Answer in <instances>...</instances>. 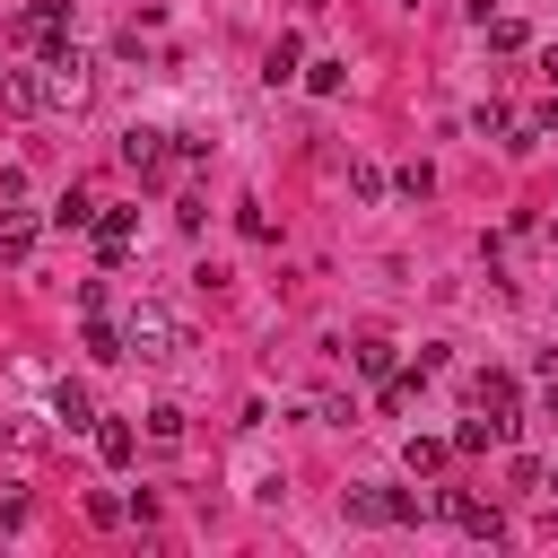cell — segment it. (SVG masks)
Listing matches in <instances>:
<instances>
[{
	"label": "cell",
	"instance_id": "obj_18",
	"mask_svg": "<svg viewBox=\"0 0 558 558\" xmlns=\"http://www.w3.org/2000/svg\"><path fill=\"white\" fill-rule=\"evenodd\" d=\"M349 357H357V375H392V340H375V331H366Z\"/></svg>",
	"mask_w": 558,
	"mask_h": 558
},
{
	"label": "cell",
	"instance_id": "obj_8",
	"mask_svg": "<svg viewBox=\"0 0 558 558\" xmlns=\"http://www.w3.org/2000/svg\"><path fill=\"white\" fill-rule=\"evenodd\" d=\"M52 418L78 436V427H96V401H87V384H52Z\"/></svg>",
	"mask_w": 558,
	"mask_h": 558
},
{
	"label": "cell",
	"instance_id": "obj_6",
	"mask_svg": "<svg viewBox=\"0 0 558 558\" xmlns=\"http://www.w3.org/2000/svg\"><path fill=\"white\" fill-rule=\"evenodd\" d=\"M471 392H480V410H488V418H497V427L514 436V375H506V366H488V375H480Z\"/></svg>",
	"mask_w": 558,
	"mask_h": 558
},
{
	"label": "cell",
	"instance_id": "obj_2",
	"mask_svg": "<svg viewBox=\"0 0 558 558\" xmlns=\"http://www.w3.org/2000/svg\"><path fill=\"white\" fill-rule=\"evenodd\" d=\"M340 506H349V523L392 532V523H418V506H427V497H418V488H384V480H366V488H349Z\"/></svg>",
	"mask_w": 558,
	"mask_h": 558
},
{
	"label": "cell",
	"instance_id": "obj_25",
	"mask_svg": "<svg viewBox=\"0 0 558 558\" xmlns=\"http://www.w3.org/2000/svg\"><path fill=\"white\" fill-rule=\"evenodd\" d=\"M201 218H209V201H201V192H183V201H174V227H183V235H201Z\"/></svg>",
	"mask_w": 558,
	"mask_h": 558
},
{
	"label": "cell",
	"instance_id": "obj_21",
	"mask_svg": "<svg viewBox=\"0 0 558 558\" xmlns=\"http://www.w3.org/2000/svg\"><path fill=\"white\" fill-rule=\"evenodd\" d=\"M480 26H488V44H497V52H523V44H532V35H523V17H480Z\"/></svg>",
	"mask_w": 558,
	"mask_h": 558
},
{
	"label": "cell",
	"instance_id": "obj_17",
	"mask_svg": "<svg viewBox=\"0 0 558 558\" xmlns=\"http://www.w3.org/2000/svg\"><path fill=\"white\" fill-rule=\"evenodd\" d=\"M235 235H244V244H270L279 227H270V209H262V201H235Z\"/></svg>",
	"mask_w": 558,
	"mask_h": 558
},
{
	"label": "cell",
	"instance_id": "obj_10",
	"mask_svg": "<svg viewBox=\"0 0 558 558\" xmlns=\"http://www.w3.org/2000/svg\"><path fill=\"white\" fill-rule=\"evenodd\" d=\"M296 70H305V44H296V35H279V44L262 52V78H270V87H288Z\"/></svg>",
	"mask_w": 558,
	"mask_h": 558
},
{
	"label": "cell",
	"instance_id": "obj_13",
	"mask_svg": "<svg viewBox=\"0 0 558 558\" xmlns=\"http://www.w3.org/2000/svg\"><path fill=\"white\" fill-rule=\"evenodd\" d=\"M296 78H305L314 96H340V87H349V61H340V52H323V61H305Z\"/></svg>",
	"mask_w": 558,
	"mask_h": 558
},
{
	"label": "cell",
	"instance_id": "obj_15",
	"mask_svg": "<svg viewBox=\"0 0 558 558\" xmlns=\"http://www.w3.org/2000/svg\"><path fill=\"white\" fill-rule=\"evenodd\" d=\"M497 436H506V427H497V418H462V427H453V436H445V445H453V453H488V445H497Z\"/></svg>",
	"mask_w": 558,
	"mask_h": 558
},
{
	"label": "cell",
	"instance_id": "obj_14",
	"mask_svg": "<svg viewBox=\"0 0 558 558\" xmlns=\"http://www.w3.org/2000/svg\"><path fill=\"white\" fill-rule=\"evenodd\" d=\"M96 453H105V462H113V471H122V462H131V453H140V436H131V427H122V418H96Z\"/></svg>",
	"mask_w": 558,
	"mask_h": 558
},
{
	"label": "cell",
	"instance_id": "obj_20",
	"mask_svg": "<svg viewBox=\"0 0 558 558\" xmlns=\"http://www.w3.org/2000/svg\"><path fill=\"white\" fill-rule=\"evenodd\" d=\"M122 514H131V497H113V488H87V523H105V532H113Z\"/></svg>",
	"mask_w": 558,
	"mask_h": 558
},
{
	"label": "cell",
	"instance_id": "obj_4",
	"mask_svg": "<svg viewBox=\"0 0 558 558\" xmlns=\"http://www.w3.org/2000/svg\"><path fill=\"white\" fill-rule=\"evenodd\" d=\"M436 514H445V523H462L471 541H497V532H506V514H497L488 497H471V488H445V497H436Z\"/></svg>",
	"mask_w": 558,
	"mask_h": 558
},
{
	"label": "cell",
	"instance_id": "obj_24",
	"mask_svg": "<svg viewBox=\"0 0 558 558\" xmlns=\"http://www.w3.org/2000/svg\"><path fill=\"white\" fill-rule=\"evenodd\" d=\"M148 436H157V445H183V410L157 401V410H148Z\"/></svg>",
	"mask_w": 558,
	"mask_h": 558
},
{
	"label": "cell",
	"instance_id": "obj_19",
	"mask_svg": "<svg viewBox=\"0 0 558 558\" xmlns=\"http://www.w3.org/2000/svg\"><path fill=\"white\" fill-rule=\"evenodd\" d=\"M314 418H323V427H357V401H349V392H314Z\"/></svg>",
	"mask_w": 558,
	"mask_h": 558
},
{
	"label": "cell",
	"instance_id": "obj_29",
	"mask_svg": "<svg viewBox=\"0 0 558 558\" xmlns=\"http://www.w3.org/2000/svg\"><path fill=\"white\" fill-rule=\"evenodd\" d=\"M541 488H549V497H558V471H541Z\"/></svg>",
	"mask_w": 558,
	"mask_h": 558
},
{
	"label": "cell",
	"instance_id": "obj_1",
	"mask_svg": "<svg viewBox=\"0 0 558 558\" xmlns=\"http://www.w3.org/2000/svg\"><path fill=\"white\" fill-rule=\"evenodd\" d=\"M122 349H131V357H148V366H166V357H183V349H192V331H183V314H174V305L140 296V305L122 314Z\"/></svg>",
	"mask_w": 558,
	"mask_h": 558
},
{
	"label": "cell",
	"instance_id": "obj_23",
	"mask_svg": "<svg viewBox=\"0 0 558 558\" xmlns=\"http://www.w3.org/2000/svg\"><path fill=\"white\" fill-rule=\"evenodd\" d=\"M392 183H401V192H410V201H427V192H436V166H427V157H410V166H401V174H392Z\"/></svg>",
	"mask_w": 558,
	"mask_h": 558
},
{
	"label": "cell",
	"instance_id": "obj_3",
	"mask_svg": "<svg viewBox=\"0 0 558 558\" xmlns=\"http://www.w3.org/2000/svg\"><path fill=\"white\" fill-rule=\"evenodd\" d=\"M35 78H44V105H61V113H78V105H87V52H78V44L44 52V70H35Z\"/></svg>",
	"mask_w": 558,
	"mask_h": 558
},
{
	"label": "cell",
	"instance_id": "obj_28",
	"mask_svg": "<svg viewBox=\"0 0 558 558\" xmlns=\"http://www.w3.org/2000/svg\"><path fill=\"white\" fill-rule=\"evenodd\" d=\"M541 78H549V87H558V44H549V52H541Z\"/></svg>",
	"mask_w": 558,
	"mask_h": 558
},
{
	"label": "cell",
	"instance_id": "obj_26",
	"mask_svg": "<svg viewBox=\"0 0 558 558\" xmlns=\"http://www.w3.org/2000/svg\"><path fill=\"white\" fill-rule=\"evenodd\" d=\"M17 523H26V497H17V488H0V532H17Z\"/></svg>",
	"mask_w": 558,
	"mask_h": 558
},
{
	"label": "cell",
	"instance_id": "obj_11",
	"mask_svg": "<svg viewBox=\"0 0 558 558\" xmlns=\"http://www.w3.org/2000/svg\"><path fill=\"white\" fill-rule=\"evenodd\" d=\"M0 105H9V113H44V78H35V70H9V78H0Z\"/></svg>",
	"mask_w": 558,
	"mask_h": 558
},
{
	"label": "cell",
	"instance_id": "obj_16",
	"mask_svg": "<svg viewBox=\"0 0 558 558\" xmlns=\"http://www.w3.org/2000/svg\"><path fill=\"white\" fill-rule=\"evenodd\" d=\"M52 227H96V192H61L52 201Z\"/></svg>",
	"mask_w": 558,
	"mask_h": 558
},
{
	"label": "cell",
	"instance_id": "obj_12",
	"mask_svg": "<svg viewBox=\"0 0 558 558\" xmlns=\"http://www.w3.org/2000/svg\"><path fill=\"white\" fill-rule=\"evenodd\" d=\"M35 253V218L26 209H0V262H26Z\"/></svg>",
	"mask_w": 558,
	"mask_h": 558
},
{
	"label": "cell",
	"instance_id": "obj_5",
	"mask_svg": "<svg viewBox=\"0 0 558 558\" xmlns=\"http://www.w3.org/2000/svg\"><path fill=\"white\" fill-rule=\"evenodd\" d=\"M166 157H174V148H166V131H148V122H131V131H122V166H131L140 183H148V174H166Z\"/></svg>",
	"mask_w": 558,
	"mask_h": 558
},
{
	"label": "cell",
	"instance_id": "obj_27",
	"mask_svg": "<svg viewBox=\"0 0 558 558\" xmlns=\"http://www.w3.org/2000/svg\"><path fill=\"white\" fill-rule=\"evenodd\" d=\"M532 131H558V87H549V105L532 113Z\"/></svg>",
	"mask_w": 558,
	"mask_h": 558
},
{
	"label": "cell",
	"instance_id": "obj_30",
	"mask_svg": "<svg viewBox=\"0 0 558 558\" xmlns=\"http://www.w3.org/2000/svg\"><path fill=\"white\" fill-rule=\"evenodd\" d=\"M305 9H331V0H305Z\"/></svg>",
	"mask_w": 558,
	"mask_h": 558
},
{
	"label": "cell",
	"instance_id": "obj_7",
	"mask_svg": "<svg viewBox=\"0 0 558 558\" xmlns=\"http://www.w3.org/2000/svg\"><path fill=\"white\" fill-rule=\"evenodd\" d=\"M96 253H105V262L131 253V209H105V201H96Z\"/></svg>",
	"mask_w": 558,
	"mask_h": 558
},
{
	"label": "cell",
	"instance_id": "obj_22",
	"mask_svg": "<svg viewBox=\"0 0 558 558\" xmlns=\"http://www.w3.org/2000/svg\"><path fill=\"white\" fill-rule=\"evenodd\" d=\"M349 192H357V201H384V166L357 157V166H349Z\"/></svg>",
	"mask_w": 558,
	"mask_h": 558
},
{
	"label": "cell",
	"instance_id": "obj_9",
	"mask_svg": "<svg viewBox=\"0 0 558 558\" xmlns=\"http://www.w3.org/2000/svg\"><path fill=\"white\" fill-rule=\"evenodd\" d=\"M401 462H410V480H436V471L453 462V445H445V436H410V445H401Z\"/></svg>",
	"mask_w": 558,
	"mask_h": 558
}]
</instances>
